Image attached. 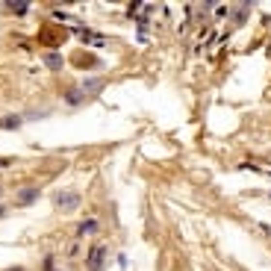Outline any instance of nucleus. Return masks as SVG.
I'll return each mask as SVG.
<instances>
[{
    "label": "nucleus",
    "instance_id": "20e7f679",
    "mask_svg": "<svg viewBox=\"0 0 271 271\" xmlns=\"http://www.w3.org/2000/svg\"><path fill=\"white\" fill-rule=\"evenodd\" d=\"M45 65H48L50 71H59V68H62V56H59V53H45Z\"/></svg>",
    "mask_w": 271,
    "mask_h": 271
},
{
    "label": "nucleus",
    "instance_id": "1a4fd4ad",
    "mask_svg": "<svg viewBox=\"0 0 271 271\" xmlns=\"http://www.w3.org/2000/svg\"><path fill=\"white\" fill-rule=\"evenodd\" d=\"M3 215H6V207H0V218H3Z\"/></svg>",
    "mask_w": 271,
    "mask_h": 271
},
{
    "label": "nucleus",
    "instance_id": "39448f33",
    "mask_svg": "<svg viewBox=\"0 0 271 271\" xmlns=\"http://www.w3.org/2000/svg\"><path fill=\"white\" fill-rule=\"evenodd\" d=\"M97 233V221H83L80 224V236H95Z\"/></svg>",
    "mask_w": 271,
    "mask_h": 271
},
{
    "label": "nucleus",
    "instance_id": "f257e3e1",
    "mask_svg": "<svg viewBox=\"0 0 271 271\" xmlns=\"http://www.w3.org/2000/svg\"><path fill=\"white\" fill-rule=\"evenodd\" d=\"M53 207H56L59 212H71V209L80 207V195L71 191V189H62V191H56V195H53Z\"/></svg>",
    "mask_w": 271,
    "mask_h": 271
},
{
    "label": "nucleus",
    "instance_id": "f03ea898",
    "mask_svg": "<svg viewBox=\"0 0 271 271\" xmlns=\"http://www.w3.org/2000/svg\"><path fill=\"white\" fill-rule=\"evenodd\" d=\"M100 265H103V248L97 245V248H92V254H89V271H100Z\"/></svg>",
    "mask_w": 271,
    "mask_h": 271
},
{
    "label": "nucleus",
    "instance_id": "6e6552de",
    "mask_svg": "<svg viewBox=\"0 0 271 271\" xmlns=\"http://www.w3.org/2000/svg\"><path fill=\"white\" fill-rule=\"evenodd\" d=\"M65 100H68V103H80V100H83V95H77V92H68V95H65Z\"/></svg>",
    "mask_w": 271,
    "mask_h": 271
},
{
    "label": "nucleus",
    "instance_id": "423d86ee",
    "mask_svg": "<svg viewBox=\"0 0 271 271\" xmlns=\"http://www.w3.org/2000/svg\"><path fill=\"white\" fill-rule=\"evenodd\" d=\"M0 127L15 130V127H21V118H18V115H9V118H3V121H0Z\"/></svg>",
    "mask_w": 271,
    "mask_h": 271
},
{
    "label": "nucleus",
    "instance_id": "7ed1b4c3",
    "mask_svg": "<svg viewBox=\"0 0 271 271\" xmlns=\"http://www.w3.org/2000/svg\"><path fill=\"white\" fill-rule=\"evenodd\" d=\"M38 198V189H21L18 191V204H32Z\"/></svg>",
    "mask_w": 271,
    "mask_h": 271
},
{
    "label": "nucleus",
    "instance_id": "0eeeda50",
    "mask_svg": "<svg viewBox=\"0 0 271 271\" xmlns=\"http://www.w3.org/2000/svg\"><path fill=\"white\" fill-rule=\"evenodd\" d=\"M6 9H9V12H15V15H27V9H30V6H27V3H9Z\"/></svg>",
    "mask_w": 271,
    "mask_h": 271
}]
</instances>
